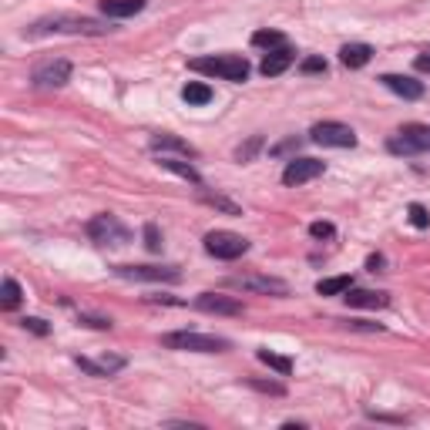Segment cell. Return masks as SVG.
Masks as SVG:
<instances>
[{
  "label": "cell",
  "mask_w": 430,
  "mask_h": 430,
  "mask_svg": "<svg viewBox=\"0 0 430 430\" xmlns=\"http://www.w3.org/2000/svg\"><path fill=\"white\" fill-rule=\"evenodd\" d=\"M148 0H101V14L104 17H131L138 10H145Z\"/></svg>",
  "instance_id": "2e32d148"
},
{
  "label": "cell",
  "mask_w": 430,
  "mask_h": 430,
  "mask_svg": "<svg viewBox=\"0 0 430 430\" xmlns=\"http://www.w3.org/2000/svg\"><path fill=\"white\" fill-rule=\"evenodd\" d=\"M289 148H300V141H282V145L273 148V155H282V152H289Z\"/></svg>",
  "instance_id": "d6a6232c"
},
{
  "label": "cell",
  "mask_w": 430,
  "mask_h": 430,
  "mask_svg": "<svg viewBox=\"0 0 430 430\" xmlns=\"http://www.w3.org/2000/svg\"><path fill=\"white\" fill-rule=\"evenodd\" d=\"M293 57H296V54H293L289 48H286V44H282V48H276V51H269L266 57H262L259 71H262L266 77H276V75H282V71H286V68L293 64Z\"/></svg>",
  "instance_id": "5bb4252c"
},
{
  "label": "cell",
  "mask_w": 430,
  "mask_h": 430,
  "mask_svg": "<svg viewBox=\"0 0 430 430\" xmlns=\"http://www.w3.org/2000/svg\"><path fill=\"white\" fill-rule=\"evenodd\" d=\"M205 202L215 205V208H226L228 215H239V205H232L228 199H222V195H205Z\"/></svg>",
  "instance_id": "83f0119b"
},
{
  "label": "cell",
  "mask_w": 430,
  "mask_h": 430,
  "mask_svg": "<svg viewBox=\"0 0 430 430\" xmlns=\"http://www.w3.org/2000/svg\"><path fill=\"white\" fill-rule=\"evenodd\" d=\"M253 44H255V48H266V51H276V48L286 44V37H282L279 30H255Z\"/></svg>",
  "instance_id": "44dd1931"
},
{
  "label": "cell",
  "mask_w": 430,
  "mask_h": 430,
  "mask_svg": "<svg viewBox=\"0 0 430 430\" xmlns=\"http://www.w3.org/2000/svg\"><path fill=\"white\" fill-rule=\"evenodd\" d=\"M192 71H199V75H208V77H222V81H246L249 77V64H246V57H239V54H212V57H195L192 64H188Z\"/></svg>",
  "instance_id": "6da1fadb"
},
{
  "label": "cell",
  "mask_w": 430,
  "mask_h": 430,
  "mask_svg": "<svg viewBox=\"0 0 430 430\" xmlns=\"http://www.w3.org/2000/svg\"><path fill=\"white\" fill-rule=\"evenodd\" d=\"M383 88H390L393 95H400L407 101H417L420 95H424V84L420 81H413V77H404V75H383Z\"/></svg>",
  "instance_id": "4fadbf2b"
},
{
  "label": "cell",
  "mask_w": 430,
  "mask_h": 430,
  "mask_svg": "<svg viewBox=\"0 0 430 430\" xmlns=\"http://www.w3.org/2000/svg\"><path fill=\"white\" fill-rule=\"evenodd\" d=\"M162 343L168 350H192V353H222V350H228V340L208 336V333H192V329H185V333H165Z\"/></svg>",
  "instance_id": "7a4b0ae2"
},
{
  "label": "cell",
  "mask_w": 430,
  "mask_h": 430,
  "mask_svg": "<svg viewBox=\"0 0 430 430\" xmlns=\"http://www.w3.org/2000/svg\"><path fill=\"white\" fill-rule=\"evenodd\" d=\"M323 162H316V158H293L289 165H286V172H282V182L286 185H303V182H313V178L323 175Z\"/></svg>",
  "instance_id": "ba28073f"
},
{
  "label": "cell",
  "mask_w": 430,
  "mask_h": 430,
  "mask_svg": "<svg viewBox=\"0 0 430 430\" xmlns=\"http://www.w3.org/2000/svg\"><path fill=\"white\" fill-rule=\"evenodd\" d=\"M390 148L393 152H424V148H430V128L424 125H407L404 131H400V138H393L390 141Z\"/></svg>",
  "instance_id": "9c48e42d"
},
{
  "label": "cell",
  "mask_w": 430,
  "mask_h": 430,
  "mask_svg": "<svg viewBox=\"0 0 430 430\" xmlns=\"http://www.w3.org/2000/svg\"><path fill=\"white\" fill-rule=\"evenodd\" d=\"M350 286H353L350 276H329V279H320V282H316V293H320V296H343Z\"/></svg>",
  "instance_id": "ac0fdd59"
},
{
  "label": "cell",
  "mask_w": 430,
  "mask_h": 430,
  "mask_svg": "<svg viewBox=\"0 0 430 430\" xmlns=\"http://www.w3.org/2000/svg\"><path fill=\"white\" fill-rule=\"evenodd\" d=\"M158 165H162V168H168V172H175V175H182V178H188V182H199V172H195L192 165H185V162H175V158H162Z\"/></svg>",
  "instance_id": "cb8c5ba5"
},
{
  "label": "cell",
  "mask_w": 430,
  "mask_h": 430,
  "mask_svg": "<svg viewBox=\"0 0 430 430\" xmlns=\"http://www.w3.org/2000/svg\"><path fill=\"white\" fill-rule=\"evenodd\" d=\"M309 235H313V239H329V235H333V222H313V226H309Z\"/></svg>",
  "instance_id": "f1b7e54d"
},
{
  "label": "cell",
  "mask_w": 430,
  "mask_h": 430,
  "mask_svg": "<svg viewBox=\"0 0 430 430\" xmlns=\"http://www.w3.org/2000/svg\"><path fill=\"white\" fill-rule=\"evenodd\" d=\"M346 303L356 306V309H383V306L390 303L387 300V293H373V289H346Z\"/></svg>",
  "instance_id": "9a60e30c"
},
{
  "label": "cell",
  "mask_w": 430,
  "mask_h": 430,
  "mask_svg": "<svg viewBox=\"0 0 430 430\" xmlns=\"http://www.w3.org/2000/svg\"><path fill=\"white\" fill-rule=\"evenodd\" d=\"M71 77V64L68 61H48L34 71V84L37 88H61Z\"/></svg>",
  "instance_id": "30bf717a"
},
{
  "label": "cell",
  "mask_w": 430,
  "mask_h": 430,
  "mask_svg": "<svg viewBox=\"0 0 430 430\" xmlns=\"http://www.w3.org/2000/svg\"><path fill=\"white\" fill-rule=\"evenodd\" d=\"M255 148H259V138H253V141H249L246 148H239V152H235V158H239V162H249V158H253V152H255Z\"/></svg>",
  "instance_id": "4dcf8cb0"
},
{
  "label": "cell",
  "mask_w": 430,
  "mask_h": 430,
  "mask_svg": "<svg viewBox=\"0 0 430 430\" xmlns=\"http://www.w3.org/2000/svg\"><path fill=\"white\" fill-rule=\"evenodd\" d=\"M152 148H172V152H185V155H195L188 141H182L175 135H155L152 138Z\"/></svg>",
  "instance_id": "7402d4cb"
},
{
  "label": "cell",
  "mask_w": 430,
  "mask_h": 430,
  "mask_svg": "<svg viewBox=\"0 0 430 430\" xmlns=\"http://www.w3.org/2000/svg\"><path fill=\"white\" fill-rule=\"evenodd\" d=\"M370 57H373V48H370V44H346V48L340 51V61H343L346 68H363V64H370Z\"/></svg>",
  "instance_id": "e0dca14e"
},
{
  "label": "cell",
  "mask_w": 430,
  "mask_h": 430,
  "mask_svg": "<svg viewBox=\"0 0 430 430\" xmlns=\"http://www.w3.org/2000/svg\"><path fill=\"white\" fill-rule=\"evenodd\" d=\"M226 286H232V289H255V293H276V296L286 293V282L269 276H235V279H226Z\"/></svg>",
  "instance_id": "7c38bea8"
},
{
  "label": "cell",
  "mask_w": 430,
  "mask_h": 430,
  "mask_svg": "<svg viewBox=\"0 0 430 430\" xmlns=\"http://www.w3.org/2000/svg\"><path fill=\"white\" fill-rule=\"evenodd\" d=\"M205 253L215 255V259H239V255L249 253V242L235 232H226V228H215L205 235Z\"/></svg>",
  "instance_id": "3957f363"
},
{
  "label": "cell",
  "mask_w": 430,
  "mask_h": 430,
  "mask_svg": "<svg viewBox=\"0 0 430 430\" xmlns=\"http://www.w3.org/2000/svg\"><path fill=\"white\" fill-rule=\"evenodd\" d=\"M367 266H370V269L377 273L380 266H383V255H370V259H367Z\"/></svg>",
  "instance_id": "836d02e7"
},
{
  "label": "cell",
  "mask_w": 430,
  "mask_h": 430,
  "mask_svg": "<svg viewBox=\"0 0 430 430\" xmlns=\"http://www.w3.org/2000/svg\"><path fill=\"white\" fill-rule=\"evenodd\" d=\"M145 246H148L152 253H162V235H158V226H155V222L145 226Z\"/></svg>",
  "instance_id": "484cf974"
},
{
  "label": "cell",
  "mask_w": 430,
  "mask_h": 430,
  "mask_svg": "<svg viewBox=\"0 0 430 430\" xmlns=\"http://www.w3.org/2000/svg\"><path fill=\"white\" fill-rule=\"evenodd\" d=\"M115 276L135 279V282H175L178 269L175 266H115Z\"/></svg>",
  "instance_id": "8992f818"
},
{
  "label": "cell",
  "mask_w": 430,
  "mask_h": 430,
  "mask_svg": "<svg viewBox=\"0 0 430 430\" xmlns=\"http://www.w3.org/2000/svg\"><path fill=\"white\" fill-rule=\"evenodd\" d=\"M88 235L101 246H125L128 242V228L115 219V215H98L88 222Z\"/></svg>",
  "instance_id": "5b68a950"
},
{
  "label": "cell",
  "mask_w": 430,
  "mask_h": 430,
  "mask_svg": "<svg viewBox=\"0 0 430 430\" xmlns=\"http://www.w3.org/2000/svg\"><path fill=\"white\" fill-rule=\"evenodd\" d=\"M300 68H303V75H320V71H326V61L323 57H306Z\"/></svg>",
  "instance_id": "4316f807"
},
{
  "label": "cell",
  "mask_w": 430,
  "mask_h": 430,
  "mask_svg": "<svg viewBox=\"0 0 430 430\" xmlns=\"http://www.w3.org/2000/svg\"><path fill=\"white\" fill-rule=\"evenodd\" d=\"M407 215H410V226H417V228H427L430 226V215H427V208H424V205H410V208H407Z\"/></svg>",
  "instance_id": "d4e9b609"
},
{
  "label": "cell",
  "mask_w": 430,
  "mask_h": 430,
  "mask_svg": "<svg viewBox=\"0 0 430 430\" xmlns=\"http://www.w3.org/2000/svg\"><path fill=\"white\" fill-rule=\"evenodd\" d=\"M21 323H24V329L37 333V336H44V333H48V323H44V320H34V316H30V320H21Z\"/></svg>",
  "instance_id": "f546056e"
},
{
  "label": "cell",
  "mask_w": 430,
  "mask_h": 430,
  "mask_svg": "<svg viewBox=\"0 0 430 430\" xmlns=\"http://www.w3.org/2000/svg\"><path fill=\"white\" fill-rule=\"evenodd\" d=\"M41 30H68V34H104V30H111V27L98 24V21H88V17H51V21H41L37 24V34Z\"/></svg>",
  "instance_id": "52a82bcc"
},
{
  "label": "cell",
  "mask_w": 430,
  "mask_h": 430,
  "mask_svg": "<svg viewBox=\"0 0 430 430\" xmlns=\"http://www.w3.org/2000/svg\"><path fill=\"white\" fill-rule=\"evenodd\" d=\"M259 363H266L269 370H276L279 377H289L293 373V360L289 356H279V353H273V350H259Z\"/></svg>",
  "instance_id": "ffe728a7"
},
{
  "label": "cell",
  "mask_w": 430,
  "mask_h": 430,
  "mask_svg": "<svg viewBox=\"0 0 430 430\" xmlns=\"http://www.w3.org/2000/svg\"><path fill=\"white\" fill-rule=\"evenodd\" d=\"M195 309L202 313H222V316H242V303L232 296H219V293H202L195 300Z\"/></svg>",
  "instance_id": "8fae6325"
},
{
  "label": "cell",
  "mask_w": 430,
  "mask_h": 430,
  "mask_svg": "<svg viewBox=\"0 0 430 430\" xmlns=\"http://www.w3.org/2000/svg\"><path fill=\"white\" fill-rule=\"evenodd\" d=\"M182 98L188 104H208L212 101V88H208L205 81H188V84L182 88Z\"/></svg>",
  "instance_id": "d6986e66"
},
{
  "label": "cell",
  "mask_w": 430,
  "mask_h": 430,
  "mask_svg": "<svg viewBox=\"0 0 430 430\" xmlns=\"http://www.w3.org/2000/svg\"><path fill=\"white\" fill-rule=\"evenodd\" d=\"M417 71H430V51H424L417 57Z\"/></svg>",
  "instance_id": "1f68e13d"
},
{
  "label": "cell",
  "mask_w": 430,
  "mask_h": 430,
  "mask_svg": "<svg viewBox=\"0 0 430 430\" xmlns=\"http://www.w3.org/2000/svg\"><path fill=\"white\" fill-rule=\"evenodd\" d=\"M0 303H3V309H14V306L21 303V286H17L14 279H3V289H0Z\"/></svg>",
  "instance_id": "603a6c76"
},
{
  "label": "cell",
  "mask_w": 430,
  "mask_h": 430,
  "mask_svg": "<svg viewBox=\"0 0 430 430\" xmlns=\"http://www.w3.org/2000/svg\"><path fill=\"white\" fill-rule=\"evenodd\" d=\"M313 141L316 145H323V148H353L356 145V135L350 125H343V121H320V125H313Z\"/></svg>",
  "instance_id": "277c9868"
}]
</instances>
